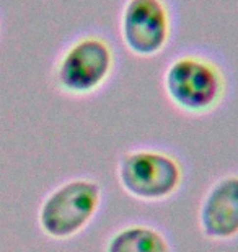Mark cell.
<instances>
[{
    "instance_id": "cell-1",
    "label": "cell",
    "mask_w": 238,
    "mask_h": 252,
    "mask_svg": "<svg viewBox=\"0 0 238 252\" xmlns=\"http://www.w3.org/2000/svg\"><path fill=\"white\" fill-rule=\"evenodd\" d=\"M161 89L178 112L189 117H206L225 102L229 79L215 59L191 51L178 54L166 64Z\"/></svg>"
},
{
    "instance_id": "cell-2",
    "label": "cell",
    "mask_w": 238,
    "mask_h": 252,
    "mask_svg": "<svg viewBox=\"0 0 238 252\" xmlns=\"http://www.w3.org/2000/svg\"><path fill=\"white\" fill-rule=\"evenodd\" d=\"M116 177L119 187L131 198L142 203H163L183 189L186 170L176 154L144 146L119 156Z\"/></svg>"
},
{
    "instance_id": "cell-3",
    "label": "cell",
    "mask_w": 238,
    "mask_h": 252,
    "mask_svg": "<svg viewBox=\"0 0 238 252\" xmlns=\"http://www.w3.org/2000/svg\"><path fill=\"white\" fill-rule=\"evenodd\" d=\"M103 198V187L93 177L64 180L51 190L39 205V229L54 241L77 238L98 216Z\"/></svg>"
},
{
    "instance_id": "cell-4",
    "label": "cell",
    "mask_w": 238,
    "mask_h": 252,
    "mask_svg": "<svg viewBox=\"0 0 238 252\" xmlns=\"http://www.w3.org/2000/svg\"><path fill=\"white\" fill-rule=\"evenodd\" d=\"M116 69L113 43L103 34L87 33L72 39L54 64L53 79L67 97H90L109 82Z\"/></svg>"
},
{
    "instance_id": "cell-5",
    "label": "cell",
    "mask_w": 238,
    "mask_h": 252,
    "mask_svg": "<svg viewBox=\"0 0 238 252\" xmlns=\"http://www.w3.org/2000/svg\"><path fill=\"white\" fill-rule=\"evenodd\" d=\"M119 36L132 56L149 59L161 54L173 36V12L168 0H124Z\"/></svg>"
},
{
    "instance_id": "cell-6",
    "label": "cell",
    "mask_w": 238,
    "mask_h": 252,
    "mask_svg": "<svg viewBox=\"0 0 238 252\" xmlns=\"http://www.w3.org/2000/svg\"><path fill=\"white\" fill-rule=\"evenodd\" d=\"M197 226L201 234L214 243L238 239V172L215 179L204 191L197 210Z\"/></svg>"
},
{
    "instance_id": "cell-7",
    "label": "cell",
    "mask_w": 238,
    "mask_h": 252,
    "mask_svg": "<svg viewBox=\"0 0 238 252\" xmlns=\"http://www.w3.org/2000/svg\"><path fill=\"white\" fill-rule=\"evenodd\" d=\"M103 252H175L173 244L159 226L134 221L109 234Z\"/></svg>"
}]
</instances>
